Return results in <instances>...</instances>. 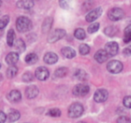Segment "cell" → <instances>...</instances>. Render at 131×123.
Segmentation results:
<instances>
[{
	"mask_svg": "<svg viewBox=\"0 0 131 123\" xmlns=\"http://www.w3.org/2000/svg\"><path fill=\"white\" fill-rule=\"evenodd\" d=\"M16 28L20 32H25L31 29V21L25 16H20L16 20Z\"/></svg>",
	"mask_w": 131,
	"mask_h": 123,
	"instance_id": "obj_1",
	"label": "cell"
},
{
	"mask_svg": "<svg viewBox=\"0 0 131 123\" xmlns=\"http://www.w3.org/2000/svg\"><path fill=\"white\" fill-rule=\"evenodd\" d=\"M84 112V107L80 103H73L68 109V116L72 119H76L80 116Z\"/></svg>",
	"mask_w": 131,
	"mask_h": 123,
	"instance_id": "obj_2",
	"label": "cell"
},
{
	"mask_svg": "<svg viewBox=\"0 0 131 123\" xmlns=\"http://www.w3.org/2000/svg\"><path fill=\"white\" fill-rule=\"evenodd\" d=\"M124 65L121 62L118 60H112L107 63V69L108 72L113 74H117L120 73L123 70Z\"/></svg>",
	"mask_w": 131,
	"mask_h": 123,
	"instance_id": "obj_3",
	"label": "cell"
},
{
	"mask_svg": "<svg viewBox=\"0 0 131 123\" xmlns=\"http://www.w3.org/2000/svg\"><path fill=\"white\" fill-rule=\"evenodd\" d=\"M124 17V12L121 8H113L108 12V18L111 21H119Z\"/></svg>",
	"mask_w": 131,
	"mask_h": 123,
	"instance_id": "obj_4",
	"label": "cell"
},
{
	"mask_svg": "<svg viewBox=\"0 0 131 123\" xmlns=\"http://www.w3.org/2000/svg\"><path fill=\"white\" fill-rule=\"evenodd\" d=\"M66 35V32L64 29H55L54 31L51 32L49 34L48 41L50 43H54L60 39H61L63 37H64V35Z\"/></svg>",
	"mask_w": 131,
	"mask_h": 123,
	"instance_id": "obj_5",
	"label": "cell"
},
{
	"mask_svg": "<svg viewBox=\"0 0 131 123\" xmlns=\"http://www.w3.org/2000/svg\"><path fill=\"white\" fill-rule=\"evenodd\" d=\"M90 91V88L87 85L78 84L76 85L73 89V94L76 96H84Z\"/></svg>",
	"mask_w": 131,
	"mask_h": 123,
	"instance_id": "obj_6",
	"label": "cell"
},
{
	"mask_svg": "<svg viewBox=\"0 0 131 123\" xmlns=\"http://www.w3.org/2000/svg\"><path fill=\"white\" fill-rule=\"evenodd\" d=\"M119 45L116 42H110L105 45V51L109 55V57L114 56L118 52Z\"/></svg>",
	"mask_w": 131,
	"mask_h": 123,
	"instance_id": "obj_7",
	"label": "cell"
},
{
	"mask_svg": "<svg viewBox=\"0 0 131 123\" xmlns=\"http://www.w3.org/2000/svg\"><path fill=\"white\" fill-rule=\"evenodd\" d=\"M102 8L101 7H97L94 9H93L92 11H91L87 15H86V21L88 22H94L96 19H97L102 14Z\"/></svg>",
	"mask_w": 131,
	"mask_h": 123,
	"instance_id": "obj_8",
	"label": "cell"
},
{
	"mask_svg": "<svg viewBox=\"0 0 131 123\" xmlns=\"http://www.w3.org/2000/svg\"><path fill=\"white\" fill-rule=\"evenodd\" d=\"M108 98V92L106 89H101L96 91L94 96V99L97 102H105Z\"/></svg>",
	"mask_w": 131,
	"mask_h": 123,
	"instance_id": "obj_9",
	"label": "cell"
},
{
	"mask_svg": "<svg viewBox=\"0 0 131 123\" xmlns=\"http://www.w3.org/2000/svg\"><path fill=\"white\" fill-rule=\"evenodd\" d=\"M49 76V71L45 67H38L35 71V77L40 81L46 80Z\"/></svg>",
	"mask_w": 131,
	"mask_h": 123,
	"instance_id": "obj_10",
	"label": "cell"
},
{
	"mask_svg": "<svg viewBox=\"0 0 131 123\" xmlns=\"http://www.w3.org/2000/svg\"><path fill=\"white\" fill-rule=\"evenodd\" d=\"M108 58H109V55H107V53L106 52V51L104 49L98 50L94 55L95 60L99 63H103V62H106L108 59Z\"/></svg>",
	"mask_w": 131,
	"mask_h": 123,
	"instance_id": "obj_11",
	"label": "cell"
},
{
	"mask_svg": "<svg viewBox=\"0 0 131 123\" xmlns=\"http://www.w3.org/2000/svg\"><path fill=\"white\" fill-rule=\"evenodd\" d=\"M18 59H19L18 54L17 52H12L7 55V56L5 58V62H7L8 65H9L11 66V65H15V64L17 63Z\"/></svg>",
	"mask_w": 131,
	"mask_h": 123,
	"instance_id": "obj_12",
	"label": "cell"
},
{
	"mask_svg": "<svg viewBox=\"0 0 131 123\" xmlns=\"http://www.w3.org/2000/svg\"><path fill=\"white\" fill-rule=\"evenodd\" d=\"M58 60V55L54 52H48L44 56V61L48 65H53L56 63Z\"/></svg>",
	"mask_w": 131,
	"mask_h": 123,
	"instance_id": "obj_13",
	"label": "cell"
},
{
	"mask_svg": "<svg viewBox=\"0 0 131 123\" xmlns=\"http://www.w3.org/2000/svg\"><path fill=\"white\" fill-rule=\"evenodd\" d=\"M38 89L35 86H30L25 90V96L28 99H34L38 95Z\"/></svg>",
	"mask_w": 131,
	"mask_h": 123,
	"instance_id": "obj_14",
	"label": "cell"
},
{
	"mask_svg": "<svg viewBox=\"0 0 131 123\" xmlns=\"http://www.w3.org/2000/svg\"><path fill=\"white\" fill-rule=\"evenodd\" d=\"M8 99L12 102H18L21 99V95L18 90H12L8 95Z\"/></svg>",
	"mask_w": 131,
	"mask_h": 123,
	"instance_id": "obj_15",
	"label": "cell"
},
{
	"mask_svg": "<svg viewBox=\"0 0 131 123\" xmlns=\"http://www.w3.org/2000/svg\"><path fill=\"white\" fill-rule=\"evenodd\" d=\"M20 113L16 109H12L8 112L7 116V120L8 122H14L19 119Z\"/></svg>",
	"mask_w": 131,
	"mask_h": 123,
	"instance_id": "obj_16",
	"label": "cell"
},
{
	"mask_svg": "<svg viewBox=\"0 0 131 123\" xmlns=\"http://www.w3.org/2000/svg\"><path fill=\"white\" fill-rule=\"evenodd\" d=\"M61 54L67 59H72L76 55L75 51L71 47H64L61 49Z\"/></svg>",
	"mask_w": 131,
	"mask_h": 123,
	"instance_id": "obj_17",
	"label": "cell"
},
{
	"mask_svg": "<svg viewBox=\"0 0 131 123\" xmlns=\"http://www.w3.org/2000/svg\"><path fill=\"white\" fill-rule=\"evenodd\" d=\"M33 5H34V2L30 0H21L17 2V6L20 8H24V9H29L32 8Z\"/></svg>",
	"mask_w": 131,
	"mask_h": 123,
	"instance_id": "obj_18",
	"label": "cell"
},
{
	"mask_svg": "<svg viewBox=\"0 0 131 123\" xmlns=\"http://www.w3.org/2000/svg\"><path fill=\"white\" fill-rule=\"evenodd\" d=\"M14 46H15V50H16L18 52H19V53L23 52L25 50V48H26V46H25V44L24 41H23L22 39H17V40L15 41Z\"/></svg>",
	"mask_w": 131,
	"mask_h": 123,
	"instance_id": "obj_19",
	"label": "cell"
},
{
	"mask_svg": "<svg viewBox=\"0 0 131 123\" xmlns=\"http://www.w3.org/2000/svg\"><path fill=\"white\" fill-rule=\"evenodd\" d=\"M38 55L35 54V53H30V54H28L25 59V62L28 65H33L35 63H36V62L38 61Z\"/></svg>",
	"mask_w": 131,
	"mask_h": 123,
	"instance_id": "obj_20",
	"label": "cell"
},
{
	"mask_svg": "<svg viewBox=\"0 0 131 123\" xmlns=\"http://www.w3.org/2000/svg\"><path fill=\"white\" fill-rule=\"evenodd\" d=\"M118 29L115 26H108L104 29V33L109 37H113L117 33Z\"/></svg>",
	"mask_w": 131,
	"mask_h": 123,
	"instance_id": "obj_21",
	"label": "cell"
},
{
	"mask_svg": "<svg viewBox=\"0 0 131 123\" xmlns=\"http://www.w3.org/2000/svg\"><path fill=\"white\" fill-rule=\"evenodd\" d=\"M15 38V34L13 29H10L8 30V33H7V44L8 45V46H12L14 44V40Z\"/></svg>",
	"mask_w": 131,
	"mask_h": 123,
	"instance_id": "obj_22",
	"label": "cell"
},
{
	"mask_svg": "<svg viewBox=\"0 0 131 123\" xmlns=\"http://www.w3.org/2000/svg\"><path fill=\"white\" fill-rule=\"evenodd\" d=\"M52 18H47L45 22H43V25H42V32H48L50 29H51V25H52Z\"/></svg>",
	"mask_w": 131,
	"mask_h": 123,
	"instance_id": "obj_23",
	"label": "cell"
},
{
	"mask_svg": "<svg viewBox=\"0 0 131 123\" xmlns=\"http://www.w3.org/2000/svg\"><path fill=\"white\" fill-rule=\"evenodd\" d=\"M18 71V69L15 66V65H11L8 69H7V72H6V74H7V76L10 79L12 78H14L17 72Z\"/></svg>",
	"mask_w": 131,
	"mask_h": 123,
	"instance_id": "obj_24",
	"label": "cell"
},
{
	"mask_svg": "<svg viewBox=\"0 0 131 123\" xmlns=\"http://www.w3.org/2000/svg\"><path fill=\"white\" fill-rule=\"evenodd\" d=\"M74 36L76 39H79V40H83L85 39L86 37V33H85V31L83 29H77L74 32Z\"/></svg>",
	"mask_w": 131,
	"mask_h": 123,
	"instance_id": "obj_25",
	"label": "cell"
},
{
	"mask_svg": "<svg viewBox=\"0 0 131 123\" xmlns=\"http://www.w3.org/2000/svg\"><path fill=\"white\" fill-rule=\"evenodd\" d=\"M68 73V69L65 67H61L54 72V75L58 78H63Z\"/></svg>",
	"mask_w": 131,
	"mask_h": 123,
	"instance_id": "obj_26",
	"label": "cell"
},
{
	"mask_svg": "<svg viewBox=\"0 0 131 123\" xmlns=\"http://www.w3.org/2000/svg\"><path fill=\"white\" fill-rule=\"evenodd\" d=\"M125 43H128L131 41V25H128L125 29V32H124V39Z\"/></svg>",
	"mask_w": 131,
	"mask_h": 123,
	"instance_id": "obj_27",
	"label": "cell"
},
{
	"mask_svg": "<svg viewBox=\"0 0 131 123\" xmlns=\"http://www.w3.org/2000/svg\"><path fill=\"white\" fill-rule=\"evenodd\" d=\"M74 75L79 80H85L87 79V77H88L87 73L84 70H81V69L77 70L76 72H75V74H74Z\"/></svg>",
	"mask_w": 131,
	"mask_h": 123,
	"instance_id": "obj_28",
	"label": "cell"
},
{
	"mask_svg": "<svg viewBox=\"0 0 131 123\" xmlns=\"http://www.w3.org/2000/svg\"><path fill=\"white\" fill-rule=\"evenodd\" d=\"M47 115L49 116H51V117H59L61 115V110L59 109L54 108V109H50L48 112Z\"/></svg>",
	"mask_w": 131,
	"mask_h": 123,
	"instance_id": "obj_29",
	"label": "cell"
},
{
	"mask_svg": "<svg viewBox=\"0 0 131 123\" xmlns=\"http://www.w3.org/2000/svg\"><path fill=\"white\" fill-rule=\"evenodd\" d=\"M79 52L82 55H88L90 52V47L87 44H81L79 46Z\"/></svg>",
	"mask_w": 131,
	"mask_h": 123,
	"instance_id": "obj_30",
	"label": "cell"
},
{
	"mask_svg": "<svg viewBox=\"0 0 131 123\" xmlns=\"http://www.w3.org/2000/svg\"><path fill=\"white\" fill-rule=\"evenodd\" d=\"M9 22V16L8 15H3L0 18V29H2L6 27Z\"/></svg>",
	"mask_w": 131,
	"mask_h": 123,
	"instance_id": "obj_31",
	"label": "cell"
},
{
	"mask_svg": "<svg viewBox=\"0 0 131 123\" xmlns=\"http://www.w3.org/2000/svg\"><path fill=\"white\" fill-rule=\"evenodd\" d=\"M99 27H100L99 23L95 22V23L91 24V25L88 28V32H89L90 34H93V33L97 32V30L99 29Z\"/></svg>",
	"mask_w": 131,
	"mask_h": 123,
	"instance_id": "obj_32",
	"label": "cell"
},
{
	"mask_svg": "<svg viewBox=\"0 0 131 123\" xmlns=\"http://www.w3.org/2000/svg\"><path fill=\"white\" fill-rule=\"evenodd\" d=\"M22 79H23V81L25 82H31V81L33 80V75H31V72H25V73L23 74V75H22Z\"/></svg>",
	"mask_w": 131,
	"mask_h": 123,
	"instance_id": "obj_33",
	"label": "cell"
},
{
	"mask_svg": "<svg viewBox=\"0 0 131 123\" xmlns=\"http://www.w3.org/2000/svg\"><path fill=\"white\" fill-rule=\"evenodd\" d=\"M117 123H131V119L127 117V116H120L117 120Z\"/></svg>",
	"mask_w": 131,
	"mask_h": 123,
	"instance_id": "obj_34",
	"label": "cell"
},
{
	"mask_svg": "<svg viewBox=\"0 0 131 123\" xmlns=\"http://www.w3.org/2000/svg\"><path fill=\"white\" fill-rule=\"evenodd\" d=\"M124 106L127 108V109H131V96H126L124 99L123 101Z\"/></svg>",
	"mask_w": 131,
	"mask_h": 123,
	"instance_id": "obj_35",
	"label": "cell"
},
{
	"mask_svg": "<svg viewBox=\"0 0 131 123\" xmlns=\"http://www.w3.org/2000/svg\"><path fill=\"white\" fill-rule=\"evenodd\" d=\"M123 54L125 56H130L131 55V45L127 46V48H125L123 51Z\"/></svg>",
	"mask_w": 131,
	"mask_h": 123,
	"instance_id": "obj_36",
	"label": "cell"
},
{
	"mask_svg": "<svg viewBox=\"0 0 131 123\" xmlns=\"http://www.w3.org/2000/svg\"><path fill=\"white\" fill-rule=\"evenodd\" d=\"M6 119H7L6 115L3 112L0 111V123H5Z\"/></svg>",
	"mask_w": 131,
	"mask_h": 123,
	"instance_id": "obj_37",
	"label": "cell"
},
{
	"mask_svg": "<svg viewBox=\"0 0 131 123\" xmlns=\"http://www.w3.org/2000/svg\"><path fill=\"white\" fill-rule=\"evenodd\" d=\"M60 5H61V7H62L64 8H68V4L65 1H61Z\"/></svg>",
	"mask_w": 131,
	"mask_h": 123,
	"instance_id": "obj_38",
	"label": "cell"
},
{
	"mask_svg": "<svg viewBox=\"0 0 131 123\" xmlns=\"http://www.w3.org/2000/svg\"><path fill=\"white\" fill-rule=\"evenodd\" d=\"M77 123H85V122H77Z\"/></svg>",
	"mask_w": 131,
	"mask_h": 123,
	"instance_id": "obj_39",
	"label": "cell"
},
{
	"mask_svg": "<svg viewBox=\"0 0 131 123\" xmlns=\"http://www.w3.org/2000/svg\"><path fill=\"white\" fill-rule=\"evenodd\" d=\"M1 4H2V2L0 1V5H1Z\"/></svg>",
	"mask_w": 131,
	"mask_h": 123,
	"instance_id": "obj_40",
	"label": "cell"
},
{
	"mask_svg": "<svg viewBox=\"0 0 131 123\" xmlns=\"http://www.w3.org/2000/svg\"><path fill=\"white\" fill-rule=\"evenodd\" d=\"M0 69H1V64H0Z\"/></svg>",
	"mask_w": 131,
	"mask_h": 123,
	"instance_id": "obj_41",
	"label": "cell"
}]
</instances>
